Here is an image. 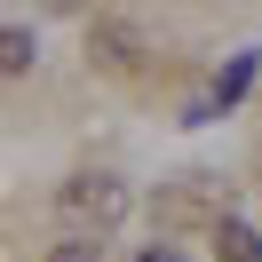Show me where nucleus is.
<instances>
[{
	"label": "nucleus",
	"mask_w": 262,
	"mask_h": 262,
	"mask_svg": "<svg viewBox=\"0 0 262 262\" xmlns=\"http://www.w3.org/2000/svg\"><path fill=\"white\" fill-rule=\"evenodd\" d=\"M214 254H223V262H262V238L246 223H214Z\"/></svg>",
	"instance_id": "f03ea898"
},
{
	"label": "nucleus",
	"mask_w": 262,
	"mask_h": 262,
	"mask_svg": "<svg viewBox=\"0 0 262 262\" xmlns=\"http://www.w3.org/2000/svg\"><path fill=\"white\" fill-rule=\"evenodd\" d=\"M0 72H32V32H0Z\"/></svg>",
	"instance_id": "7ed1b4c3"
},
{
	"label": "nucleus",
	"mask_w": 262,
	"mask_h": 262,
	"mask_svg": "<svg viewBox=\"0 0 262 262\" xmlns=\"http://www.w3.org/2000/svg\"><path fill=\"white\" fill-rule=\"evenodd\" d=\"M143 262H175V254H167V246H151V254H143Z\"/></svg>",
	"instance_id": "39448f33"
},
{
	"label": "nucleus",
	"mask_w": 262,
	"mask_h": 262,
	"mask_svg": "<svg viewBox=\"0 0 262 262\" xmlns=\"http://www.w3.org/2000/svg\"><path fill=\"white\" fill-rule=\"evenodd\" d=\"M96 254H103V246H96V238H64V246H56V254H48V262H96Z\"/></svg>",
	"instance_id": "20e7f679"
},
{
	"label": "nucleus",
	"mask_w": 262,
	"mask_h": 262,
	"mask_svg": "<svg viewBox=\"0 0 262 262\" xmlns=\"http://www.w3.org/2000/svg\"><path fill=\"white\" fill-rule=\"evenodd\" d=\"M64 214L72 223H96V238L127 214V183L119 175H80V183H64Z\"/></svg>",
	"instance_id": "f257e3e1"
}]
</instances>
